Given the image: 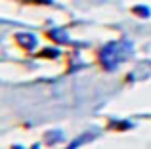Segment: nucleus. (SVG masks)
<instances>
[{
  "instance_id": "nucleus-6",
  "label": "nucleus",
  "mask_w": 151,
  "mask_h": 149,
  "mask_svg": "<svg viewBox=\"0 0 151 149\" xmlns=\"http://www.w3.org/2000/svg\"><path fill=\"white\" fill-rule=\"evenodd\" d=\"M58 50H52V48H48V50H42L40 54H38V56L40 57H58Z\"/></svg>"
},
{
  "instance_id": "nucleus-3",
  "label": "nucleus",
  "mask_w": 151,
  "mask_h": 149,
  "mask_svg": "<svg viewBox=\"0 0 151 149\" xmlns=\"http://www.w3.org/2000/svg\"><path fill=\"white\" fill-rule=\"evenodd\" d=\"M48 37L54 42H58V44H71L67 33H65V31H61V29H52V31H48Z\"/></svg>"
},
{
  "instance_id": "nucleus-4",
  "label": "nucleus",
  "mask_w": 151,
  "mask_h": 149,
  "mask_svg": "<svg viewBox=\"0 0 151 149\" xmlns=\"http://www.w3.org/2000/svg\"><path fill=\"white\" fill-rule=\"evenodd\" d=\"M44 140H46V143H48V145H54V143L63 142V140H65V134H63L61 130H50V132H46Z\"/></svg>"
},
{
  "instance_id": "nucleus-1",
  "label": "nucleus",
  "mask_w": 151,
  "mask_h": 149,
  "mask_svg": "<svg viewBox=\"0 0 151 149\" xmlns=\"http://www.w3.org/2000/svg\"><path fill=\"white\" fill-rule=\"evenodd\" d=\"M134 54V46L128 40H117V42H109L100 50L98 54V59H100L101 67L107 71H113L117 69L119 63L126 61L130 56Z\"/></svg>"
},
{
  "instance_id": "nucleus-5",
  "label": "nucleus",
  "mask_w": 151,
  "mask_h": 149,
  "mask_svg": "<svg viewBox=\"0 0 151 149\" xmlns=\"http://www.w3.org/2000/svg\"><path fill=\"white\" fill-rule=\"evenodd\" d=\"M134 14L140 15V17H147V15H149V10L145 6H136V8H134Z\"/></svg>"
},
{
  "instance_id": "nucleus-2",
  "label": "nucleus",
  "mask_w": 151,
  "mask_h": 149,
  "mask_svg": "<svg viewBox=\"0 0 151 149\" xmlns=\"http://www.w3.org/2000/svg\"><path fill=\"white\" fill-rule=\"evenodd\" d=\"M15 44L21 46L23 50H27V52H31V50L37 48V37L31 33H17L15 34Z\"/></svg>"
}]
</instances>
